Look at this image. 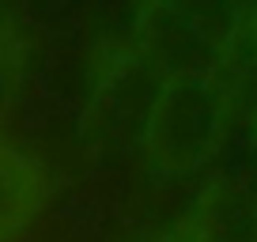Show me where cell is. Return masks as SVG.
Returning a JSON list of instances; mask_svg holds the SVG:
<instances>
[{"mask_svg": "<svg viewBox=\"0 0 257 242\" xmlns=\"http://www.w3.org/2000/svg\"><path fill=\"white\" fill-rule=\"evenodd\" d=\"M227 121V83H219L216 72L170 76L155 102L144 148L159 170L189 174L216 152Z\"/></svg>", "mask_w": 257, "mask_h": 242, "instance_id": "6da1fadb", "label": "cell"}, {"mask_svg": "<svg viewBox=\"0 0 257 242\" xmlns=\"http://www.w3.org/2000/svg\"><path fill=\"white\" fill-rule=\"evenodd\" d=\"M167 80L170 72L159 61H152L144 49L117 57L87 106L83 133L98 148H117V152L144 148L148 125H152L155 102H159Z\"/></svg>", "mask_w": 257, "mask_h": 242, "instance_id": "7a4b0ae2", "label": "cell"}, {"mask_svg": "<svg viewBox=\"0 0 257 242\" xmlns=\"http://www.w3.org/2000/svg\"><path fill=\"white\" fill-rule=\"evenodd\" d=\"M140 49L159 61L170 76L216 72L227 61V49L219 42H212L201 27H193L163 0H148L140 12Z\"/></svg>", "mask_w": 257, "mask_h": 242, "instance_id": "3957f363", "label": "cell"}, {"mask_svg": "<svg viewBox=\"0 0 257 242\" xmlns=\"http://www.w3.org/2000/svg\"><path fill=\"white\" fill-rule=\"evenodd\" d=\"M182 227L189 242H257V193L249 178H216Z\"/></svg>", "mask_w": 257, "mask_h": 242, "instance_id": "277c9868", "label": "cell"}, {"mask_svg": "<svg viewBox=\"0 0 257 242\" xmlns=\"http://www.w3.org/2000/svg\"><path fill=\"white\" fill-rule=\"evenodd\" d=\"M46 204V174L27 152L0 140V242L16 238Z\"/></svg>", "mask_w": 257, "mask_h": 242, "instance_id": "5b68a950", "label": "cell"}, {"mask_svg": "<svg viewBox=\"0 0 257 242\" xmlns=\"http://www.w3.org/2000/svg\"><path fill=\"white\" fill-rule=\"evenodd\" d=\"M178 16H185L193 27H201L212 42L231 53L234 38H238V23H242V0H163Z\"/></svg>", "mask_w": 257, "mask_h": 242, "instance_id": "8992f818", "label": "cell"}, {"mask_svg": "<svg viewBox=\"0 0 257 242\" xmlns=\"http://www.w3.org/2000/svg\"><path fill=\"white\" fill-rule=\"evenodd\" d=\"M227 110L234 121H242L249 133H257V53L242 61L238 72L227 83Z\"/></svg>", "mask_w": 257, "mask_h": 242, "instance_id": "52a82bcc", "label": "cell"}, {"mask_svg": "<svg viewBox=\"0 0 257 242\" xmlns=\"http://www.w3.org/2000/svg\"><path fill=\"white\" fill-rule=\"evenodd\" d=\"M19 83H23V42L12 23H0V117L16 102Z\"/></svg>", "mask_w": 257, "mask_h": 242, "instance_id": "ba28073f", "label": "cell"}, {"mask_svg": "<svg viewBox=\"0 0 257 242\" xmlns=\"http://www.w3.org/2000/svg\"><path fill=\"white\" fill-rule=\"evenodd\" d=\"M246 178H249V186H253V193H257V133H253V144H249V163H246Z\"/></svg>", "mask_w": 257, "mask_h": 242, "instance_id": "9c48e42d", "label": "cell"}, {"mask_svg": "<svg viewBox=\"0 0 257 242\" xmlns=\"http://www.w3.org/2000/svg\"><path fill=\"white\" fill-rule=\"evenodd\" d=\"M140 242H189V234H185V227H178L170 234H155V238H140Z\"/></svg>", "mask_w": 257, "mask_h": 242, "instance_id": "30bf717a", "label": "cell"}]
</instances>
